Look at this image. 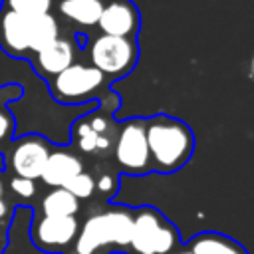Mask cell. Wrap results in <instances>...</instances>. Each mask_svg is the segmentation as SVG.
I'll return each mask as SVG.
<instances>
[{"instance_id":"6da1fadb","label":"cell","mask_w":254,"mask_h":254,"mask_svg":"<svg viewBox=\"0 0 254 254\" xmlns=\"http://www.w3.org/2000/svg\"><path fill=\"white\" fill-rule=\"evenodd\" d=\"M131 222V206L101 202L83 220H79V232L65 254H127Z\"/></svg>"},{"instance_id":"7a4b0ae2","label":"cell","mask_w":254,"mask_h":254,"mask_svg":"<svg viewBox=\"0 0 254 254\" xmlns=\"http://www.w3.org/2000/svg\"><path fill=\"white\" fill-rule=\"evenodd\" d=\"M46 85L52 99L62 105H83L95 101L97 107L109 115H115L121 105V97L115 89H111V81L91 64L79 60L50 79Z\"/></svg>"},{"instance_id":"3957f363","label":"cell","mask_w":254,"mask_h":254,"mask_svg":"<svg viewBox=\"0 0 254 254\" xmlns=\"http://www.w3.org/2000/svg\"><path fill=\"white\" fill-rule=\"evenodd\" d=\"M145 137L151 171L159 175H171L183 169L194 153L192 129L185 121L165 113L145 119Z\"/></svg>"},{"instance_id":"277c9868","label":"cell","mask_w":254,"mask_h":254,"mask_svg":"<svg viewBox=\"0 0 254 254\" xmlns=\"http://www.w3.org/2000/svg\"><path fill=\"white\" fill-rule=\"evenodd\" d=\"M181 244L179 228L159 208L149 204L133 208L127 254H167Z\"/></svg>"},{"instance_id":"5b68a950","label":"cell","mask_w":254,"mask_h":254,"mask_svg":"<svg viewBox=\"0 0 254 254\" xmlns=\"http://www.w3.org/2000/svg\"><path fill=\"white\" fill-rule=\"evenodd\" d=\"M119 133V121L113 115L101 111L97 105L93 111L77 117L69 129V149L79 157L111 159L113 145Z\"/></svg>"},{"instance_id":"8992f818","label":"cell","mask_w":254,"mask_h":254,"mask_svg":"<svg viewBox=\"0 0 254 254\" xmlns=\"http://www.w3.org/2000/svg\"><path fill=\"white\" fill-rule=\"evenodd\" d=\"M89 64L101 71L111 83L129 75L139 62L137 38H117L99 34L85 44Z\"/></svg>"},{"instance_id":"52a82bcc","label":"cell","mask_w":254,"mask_h":254,"mask_svg":"<svg viewBox=\"0 0 254 254\" xmlns=\"http://www.w3.org/2000/svg\"><path fill=\"white\" fill-rule=\"evenodd\" d=\"M111 157H113V167L121 175L145 177L153 173L143 117H129L125 121H119V133Z\"/></svg>"},{"instance_id":"ba28073f","label":"cell","mask_w":254,"mask_h":254,"mask_svg":"<svg viewBox=\"0 0 254 254\" xmlns=\"http://www.w3.org/2000/svg\"><path fill=\"white\" fill-rule=\"evenodd\" d=\"M52 141L40 133H28L8 143L4 155V167H8L10 175L40 181L48 155L52 151Z\"/></svg>"},{"instance_id":"9c48e42d","label":"cell","mask_w":254,"mask_h":254,"mask_svg":"<svg viewBox=\"0 0 254 254\" xmlns=\"http://www.w3.org/2000/svg\"><path fill=\"white\" fill-rule=\"evenodd\" d=\"M87 40L89 38L85 32H71L67 36L60 34L52 44L36 52L28 62L36 71V75L48 83L50 79H54L58 73H62L65 67H69L79 60V56L85 52Z\"/></svg>"},{"instance_id":"30bf717a","label":"cell","mask_w":254,"mask_h":254,"mask_svg":"<svg viewBox=\"0 0 254 254\" xmlns=\"http://www.w3.org/2000/svg\"><path fill=\"white\" fill-rule=\"evenodd\" d=\"M79 232L77 216H42L34 214L30 222L32 244L48 254H65Z\"/></svg>"},{"instance_id":"8fae6325","label":"cell","mask_w":254,"mask_h":254,"mask_svg":"<svg viewBox=\"0 0 254 254\" xmlns=\"http://www.w3.org/2000/svg\"><path fill=\"white\" fill-rule=\"evenodd\" d=\"M97 28L105 36L137 38L141 30V12L133 0H105Z\"/></svg>"},{"instance_id":"7c38bea8","label":"cell","mask_w":254,"mask_h":254,"mask_svg":"<svg viewBox=\"0 0 254 254\" xmlns=\"http://www.w3.org/2000/svg\"><path fill=\"white\" fill-rule=\"evenodd\" d=\"M0 50L16 60H30V16L0 6Z\"/></svg>"},{"instance_id":"4fadbf2b","label":"cell","mask_w":254,"mask_h":254,"mask_svg":"<svg viewBox=\"0 0 254 254\" xmlns=\"http://www.w3.org/2000/svg\"><path fill=\"white\" fill-rule=\"evenodd\" d=\"M81 171H83V161L75 151H71L69 147L54 145L44 165L40 181L48 189H64Z\"/></svg>"},{"instance_id":"5bb4252c","label":"cell","mask_w":254,"mask_h":254,"mask_svg":"<svg viewBox=\"0 0 254 254\" xmlns=\"http://www.w3.org/2000/svg\"><path fill=\"white\" fill-rule=\"evenodd\" d=\"M105 0H56V14L77 28H95ZM56 16V18H58Z\"/></svg>"},{"instance_id":"9a60e30c","label":"cell","mask_w":254,"mask_h":254,"mask_svg":"<svg viewBox=\"0 0 254 254\" xmlns=\"http://www.w3.org/2000/svg\"><path fill=\"white\" fill-rule=\"evenodd\" d=\"M185 246L192 254H248L238 240L220 232H200L185 242Z\"/></svg>"},{"instance_id":"2e32d148","label":"cell","mask_w":254,"mask_h":254,"mask_svg":"<svg viewBox=\"0 0 254 254\" xmlns=\"http://www.w3.org/2000/svg\"><path fill=\"white\" fill-rule=\"evenodd\" d=\"M79 200L69 194L65 189H48L36 206V214L42 216H77L79 214Z\"/></svg>"},{"instance_id":"e0dca14e","label":"cell","mask_w":254,"mask_h":254,"mask_svg":"<svg viewBox=\"0 0 254 254\" xmlns=\"http://www.w3.org/2000/svg\"><path fill=\"white\" fill-rule=\"evenodd\" d=\"M60 34H62V26L56 14L30 16V54L34 56L36 52L52 44Z\"/></svg>"},{"instance_id":"ac0fdd59","label":"cell","mask_w":254,"mask_h":254,"mask_svg":"<svg viewBox=\"0 0 254 254\" xmlns=\"http://www.w3.org/2000/svg\"><path fill=\"white\" fill-rule=\"evenodd\" d=\"M24 95V87L20 83H4L0 85V149L12 141L16 129V117L8 109L10 101H18Z\"/></svg>"},{"instance_id":"d6986e66","label":"cell","mask_w":254,"mask_h":254,"mask_svg":"<svg viewBox=\"0 0 254 254\" xmlns=\"http://www.w3.org/2000/svg\"><path fill=\"white\" fill-rule=\"evenodd\" d=\"M6 187V196L10 194L14 200H12V206L14 202L20 204V206H32V200L36 198L38 194V187H36V181H30V179H22V177H14L10 175L8 181L4 183Z\"/></svg>"},{"instance_id":"ffe728a7","label":"cell","mask_w":254,"mask_h":254,"mask_svg":"<svg viewBox=\"0 0 254 254\" xmlns=\"http://www.w3.org/2000/svg\"><path fill=\"white\" fill-rule=\"evenodd\" d=\"M93 175V181H95V196L101 200V202H109L117 190H119V173L117 169H97Z\"/></svg>"},{"instance_id":"44dd1931","label":"cell","mask_w":254,"mask_h":254,"mask_svg":"<svg viewBox=\"0 0 254 254\" xmlns=\"http://www.w3.org/2000/svg\"><path fill=\"white\" fill-rule=\"evenodd\" d=\"M0 6L22 16H44L54 14L56 0H2Z\"/></svg>"},{"instance_id":"7402d4cb","label":"cell","mask_w":254,"mask_h":254,"mask_svg":"<svg viewBox=\"0 0 254 254\" xmlns=\"http://www.w3.org/2000/svg\"><path fill=\"white\" fill-rule=\"evenodd\" d=\"M69 194H73L79 202L81 200H91L95 196V181H93V175L89 171H81L77 173L65 187H64Z\"/></svg>"},{"instance_id":"603a6c76","label":"cell","mask_w":254,"mask_h":254,"mask_svg":"<svg viewBox=\"0 0 254 254\" xmlns=\"http://www.w3.org/2000/svg\"><path fill=\"white\" fill-rule=\"evenodd\" d=\"M12 210H14V206L10 204V200L8 198H2L0 200V226H10Z\"/></svg>"},{"instance_id":"cb8c5ba5","label":"cell","mask_w":254,"mask_h":254,"mask_svg":"<svg viewBox=\"0 0 254 254\" xmlns=\"http://www.w3.org/2000/svg\"><path fill=\"white\" fill-rule=\"evenodd\" d=\"M8 246V226H0V254H4Z\"/></svg>"},{"instance_id":"d4e9b609","label":"cell","mask_w":254,"mask_h":254,"mask_svg":"<svg viewBox=\"0 0 254 254\" xmlns=\"http://www.w3.org/2000/svg\"><path fill=\"white\" fill-rule=\"evenodd\" d=\"M167 254H192L185 244H181L179 248H175V250H171V252H167Z\"/></svg>"},{"instance_id":"484cf974","label":"cell","mask_w":254,"mask_h":254,"mask_svg":"<svg viewBox=\"0 0 254 254\" xmlns=\"http://www.w3.org/2000/svg\"><path fill=\"white\" fill-rule=\"evenodd\" d=\"M2 198H8V196H6V187H4V181H2V177H0V200H2ZM8 200H10V198H8Z\"/></svg>"}]
</instances>
